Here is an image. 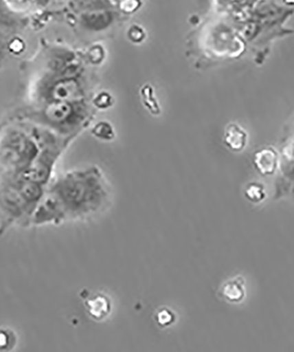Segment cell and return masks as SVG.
<instances>
[{
	"label": "cell",
	"instance_id": "6da1fadb",
	"mask_svg": "<svg viewBox=\"0 0 294 352\" xmlns=\"http://www.w3.org/2000/svg\"><path fill=\"white\" fill-rule=\"evenodd\" d=\"M40 153L29 131L16 122L0 130V175L17 178L27 170Z\"/></svg>",
	"mask_w": 294,
	"mask_h": 352
},
{
	"label": "cell",
	"instance_id": "7a4b0ae2",
	"mask_svg": "<svg viewBox=\"0 0 294 352\" xmlns=\"http://www.w3.org/2000/svg\"><path fill=\"white\" fill-rule=\"evenodd\" d=\"M52 153L49 148H40L37 158L26 172L19 176L24 180L36 182L43 186H46L51 178L53 164ZM18 178V177H17Z\"/></svg>",
	"mask_w": 294,
	"mask_h": 352
},
{
	"label": "cell",
	"instance_id": "3957f363",
	"mask_svg": "<svg viewBox=\"0 0 294 352\" xmlns=\"http://www.w3.org/2000/svg\"><path fill=\"white\" fill-rule=\"evenodd\" d=\"M222 294L226 300L230 302H240L245 297V287L244 281L240 278L231 279L224 285Z\"/></svg>",
	"mask_w": 294,
	"mask_h": 352
},
{
	"label": "cell",
	"instance_id": "277c9868",
	"mask_svg": "<svg viewBox=\"0 0 294 352\" xmlns=\"http://www.w3.org/2000/svg\"><path fill=\"white\" fill-rule=\"evenodd\" d=\"M225 142L231 149L234 151L242 150L246 144L245 132L236 125H230L227 129L226 134H225Z\"/></svg>",
	"mask_w": 294,
	"mask_h": 352
},
{
	"label": "cell",
	"instance_id": "5b68a950",
	"mask_svg": "<svg viewBox=\"0 0 294 352\" xmlns=\"http://www.w3.org/2000/svg\"><path fill=\"white\" fill-rule=\"evenodd\" d=\"M255 163L262 173L271 174L276 165V154L270 149L262 150L256 154Z\"/></svg>",
	"mask_w": 294,
	"mask_h": 352
},
{
	"label": "cell",
	"instance_id": "8992f818",
	"mask_svg": "<svg viewBox=\"0 0 294 352\" xmlns=\"http://www.w3.org/2000/svg\"><path fill=\"white\" fill-rule=\"evenodd\" d=\"M89 304V311L96 318H98V311H102L103 316L109 313V303L104 297H96L95 300H90Z\"/></svg>",
	"mask_w": 294,
	"mask_h": 352
},
{
	"label": "cell",
	"instance_id": "52a82bcc",
	"mask_svg": "<svg viewBox=\"0 0 294 352\" xmlns=\"http://www.w3.org/2000/svg\"><path fill=\"white\" fill-rule=\"evenodd\" d=\"M11 43L10 41L0 36V70L5 65L6 60H8L9 53L11 52Z\"/></svg>",
	"mask_w": 294,
	"mask_h": 352
},
{
	"label": "cell",
	"instance_id": "ba28073f",
	"mask_svg": "<svg viewBox=\"0 0 294 352\" xmlns=\"http://www.w3.org/2000/svg\"><path fill=\"white\" fill-rule=\"evenodd\" d=\"M93 132L95 136L105 138V140H109V138L113 137V130H112L111 125L108 124L107 122H100L93 129Z\"/></svg>",
	"mask_w": 294,
	"mask_h": 352
},
{
	"label": "cell",
	"instance_id": "9c48e42d",
	"mask_svg": "<svg viewBox=\"0 0 294 352\" xmlns=\"http://www.w3.org/2000/svg\"><path fill=\"white\" fill-rule=\"evenodd\" d=\"M246 195L249 200L254 201V202H258L264 197V190L258 184L250 185L247 188Z\"/></svg>",
	"mask_w": 294,
	"mask_h": 352
},
{
	"label": "cell",
	"instance_id": "30bf717a",
	"mask_svg": "<svg viewBox=\"0 0 294 352\" xmlns=\"http://www.w3.org/2000/svg\"><path fill=\"white\" fill-rule=\"evenodd\" d=\"M109 21V17L107 14H96L91 15L90 17L87 19V21L91 25V26L95 28H101L104 26Z\"/></svg>",
	"mask_w": 294,
	"mask_h": 352
},
{
	"label": "cell",
	"instance_id": "8fae6325",
	"mask_svg": "<svg viewBox=\"0 0 294 352\" xmlns=\"http://www.w3.org/2000/svg\"><path fill=\"white\" fill-rule=\"evenodd\" d=\"M95 102L99 108H107L111 104V97L107 93H102L96 97Z\"/></svg>",
	"mask_w": 294,
	"mask_h": 352
},
{
	"label": "cell",
	"instance_id": "7c38bea8",
	"mask_svg": "<svg viewBox=\"0 0 294 352\" xmlns=\"http://www.w3.org/2000/svg\"><path fill=\"white\" fill-rule=\"evenodd\" d=\"M129 37L133 42L139 43L142 42L144 37H145V34H144L142 28L133 27L129 31Z\"/></svg>",
	"mask_w": 294,
	"mask_h": 352
},
{
	"label": "cell",
	"instance_id": "4fadbf2b",
	"mask_svg": "<svg viewBox=\"0 0 294 352\" xmlns=\"http://www.w3.org/2000/svg\"><path fill=\"white\" fill-rule=\"evenodd\" d=\"M173 320V314H172L170 311L166 310L159 314L158 320L161 324H170L171 320Z\"/></svg>",
	"mask_w": 294,
	"mask_h": 352
},
{
	"label": "cell",
	"instance_id": "5bb4252c",
	"mask_svg": "<svg viewBox=\"0 0 294 352\" xmlns=\"http://www.w3.org/2000/svg\"><path fill=\"white\" fill-rule=\"evenodd\" d=\"M139 3L137 1H124L121 3V9L125 12H133L139 8Z\"/></svg>",
	"mask_w": 294,
	"mask_h": 352
},
{
	"label": "cell",
	"instance_id": "9a60e30c",
	"mask_svg": "<svg viewBox=\"0 0 294 352\" xmlns=\"http://www.w3.org/2000/svg\"><path fill=\"white\" fill-rule=\"evenodd\" d=\"M103 58V52L99 47L92 49L90 52V59L93 63H98L102 60Z\"/></svg>",
	"mask_w": 294,
	"mask_h": 352
}]
</instances>
